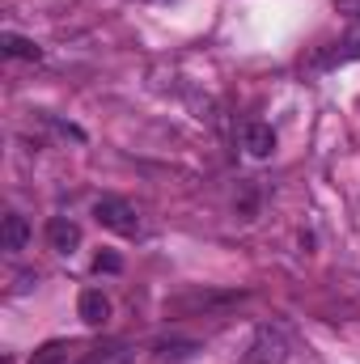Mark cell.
Returning <instances> with one entry per match:
<instances>
[{
  "instance_id": "cell-1",
  "label": "cell",
  "mask_w": 360,
  "mask_h": 364,
  "mask_svg": "<svg viewBox=\"0 0 360 364\" xmlns=\"http://www.w3.org/2000/svg\"><path fill=\"white\" fill-rule=\"evenodd\" d=\"M93 216H97L102 229H110V233H119V237H140V233H144L140 212H136L127 199H119V195H102V199L93 203Z\"/></svg>"
},
{
  "instance_id": "cell-12",
  "label": "cell",
  "mask_w": 360,
  "mask_h": 364,
  "mask_svg": "<svg viewBox=\"0 0 360 364\" xmlns=\"http://www.w3.org/2000/svg\"><path fill=\"white\" fill-rule=\"evenodd\" d=\"M30 288H38V272H21L17 275V284H13V292L21 296V292H30Z\"/></svg>"
},
{
  "instance_id": "cell-10",
  "label": "cell",
  "mask_w": 360,
  "mask_h": 364,
  "mask_svg": "<svg viewBox=\"0 0 360 364\" xmlns=\"http://www.w3.org/2000/svg\"><path fill=\"white\" fill-rule=\"evenodd\" d=\"M352 60H360V38L356 43H335L331 51H322V55L314 60V68H318V73H331V68H344V64H352Z\"/></svg>"
},
{
  "instance_id": "cell-13",
  "label": "cell",
  "mask_w": 360,
  "mask_h": 364,
  "mask_svg": "<svg viewBox=\"0 0 360 364\" xmlns=\"http://www.w3.org/2000/svg\"><path fill=\"white\" fill-rule=\"evenodd\" d=\"M93 267H97V272H119V267H123V263H119V259H115V255H97V259H93Z\"/></svg>"
},
{
  "instance_id": "cell-5",
  "label": "cell",
  "mask_w": 360,
  "mask_h": 364,
  "mask_svg": "<svg viewBox=\"0 0 360 364\" xmlns=\"http://www.w3.org/2000/svg\"><path fill=\"white\" fill-rule=\"evenodd\" d=\"M26 242H30L26 216H21V212H9L4 225H0V250H4V255H17V250H26Z\"/></svg>"
},
{
  "instance_id": "cell-7",
  "label": "cell",
  "mask_w": 360,
  "mask_h": 364,
  "mask_svg": "<svg viewBox=\"0 0 360 364\" xmlns=\"http://www.w3.org/2000/svg\"><path fill=\"white\" fill-rule=\"evenodd\" d=\"M77 314H81L85 326H106V318H110V301L102 296V288H85L81 301H77Z\"/></svg>"
},
{
  "instance_id": "cell-11",
  "label": "cell",
  "mask_w": 360,
  "mask_h": 364,
  "mask_svg": "<svg viewBox=\"0 0 360 364\" xmlns=\"http://www.w3.org/2000/svg\"><path fill=\"white\" fill-rule=\"evenodd\" d=\"M4 51L17 55V60H43L38 43H34V38H21V34H4Z\"/></svg>"
},
{
  "instance_id": "cell-6",
  "label": "cell",
  "mask_w": 360,
  "mask_h": 364,
  "mask_svg": "<svg viewBox=\"0 0 360 364\" xmlns=\"http://www.w3.org/2000/svg\"><path fill=\"white\" fill-rule=\"evenodd\" d=\"M242 149L250 157H271L275 153V132L268 123H242Z\"/></svg>"
},
{
  "instance_id": "cell-14",
  "label": "cell",
  "mask_w": 360,
  "mask_h": 364,
  "mask_svg": "<svg viewBox=\"0 0 360 364\" xmlns=\"http://www.w3.org/2000/svg\"><path fill=\"white\" fill-rule=\"evenodd\" d=\"M335 9H339V13H352V17H360V0H335Z\"/></svg>"
},
{
  "instance_id": "cell-4",
  "label": "cell",
  "mask_w": 360,
  "mask_h": 364,
  "mask_svg": "<svg viewBox=\"0 0 360 364\" xmlns=\"http://www.w3.org/2000/svg\"><path fill=\"white\" fill-rule=\"evenodd\" d=\"M47 242H51L55 255H73L81 246V225L68 220V216H51L47 220Z\"/></svg>"
},
{
  "instance_id": "cell-2",
  "label": "cell",
  "mask_w": 360,
  "mask_h": 364,
  "mask_svg": "<svg viewBox=\"0 0 360 364\" xmlns=\"http://www.w3.org/2000/svg\"><path fill=\"white\" fill-rule=\"evenodd\" d=\"M288 356H292V348H288L284 331L280 326H259L250 335L246 352H242V364H288Z\"/></svg>"
},
{
  "instance_id": "cell-8",
  "label": "cell",
  "mask_w": 360,
  "mask_h": 364,
  "mask_svg": "<svg viewBox=\"0 0 360 364\" xmlns=\"http://www.w3.org/2000/svg\"><path fill=\"white\" fill-rule=\"evenodd\" d=\"M233 301H238L233 292H195V296L170 301V309L174 314H191V309H216V305H233Z\"/></svg>"
},
{
  "instance_id": "cell-3",
  "label": "cell",
  "mask_w": 360,
  "mask_h": 364,
  "mask_svg": "<svg viewBox=\"0 0 360 364\" xmlns=\"http://www.w3.org/2000/svg\"><path fill=\"white\" fill-rule=\"evenodd\" d=\"M85 352H90V343H81V339H51L30 356V364H81Z\"/></svg>"
},
{
  "instance_id": "cell-9",
  "label": "cell",
  "mask_w": 360,
  "mask_h": 364,
  "mask_svg": "<svg viewBox=\"0 0 360 364\" xmlns=\"http://www.w3.org/2000/svg\"><path fill=\"white\" fill-rule=\"evenodd\" d=\"M81 364H132V348L119 343V339H110V343H90V352H85Z\"/></svg>"
}]
</instances>
